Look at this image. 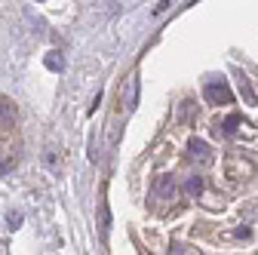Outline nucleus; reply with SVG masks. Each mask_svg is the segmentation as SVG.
Instances as JSON below:
<instances>
[{
    "instance_id": "nucleus-1",
    "label": "nucleus",
    "mask_w": 258,
    "mask_h": 255,
    "mask_svg": "<svg viewBox=\"0 0 258 255\" xmlns=\"http://www.w3.org/2000/svg\"><path fill=\"white\" fill-rule=\"evenodd\" d=\"M203 95H206L209 105H231V102H234V92H231V86H228V80H224V77L209 80V83L203 86Z\"/></svg>"
},
{
    "instance_id": "nucleus-2",
    "label": "nucleus",
    "mask_w": 258,
    "mask_h": 255,
    "mask_svg": "<svg viewBox=\"0 0 258 255\" xmlns=\"http://www.w3.org/2000/svg\"><path fill=\"white\" fill-rule=\"evenodd\" d=\"M120 102H123V111L126 114L136 111V105H139V71H133V74L123 80V86H120Z\"/></svg>"
},
{
    "instance_id": "nucleus-3",
    "label": "nucleus",
    "mask_w": 258,
    "mask_h": 255,
    "mask_svg": "<svg viewBox=\"0 0 258 255\" xmlns=\"http://www.w3.org/2000/svg\"><path fill=\"white\" fill-rule=\"evenodd\" d=\"M172 197H175V181H172V175H157L154 190H151V203L157 206V203L172 200Z\"/></svg>"
},
{
    "instance_id": "nucleus-4",
    "label": "nucleus",
    "mask_w": 258,
    "mask_h": 255,
    "mask_svg": "<svg viewBox=\"0 0 258 255\" xmlns=\"http://www.w3.org/2000/svg\"><path fill=\"white\" fill-rule=\"evenodd\" d=\"M16 123H19V111H16V105H13L10 99H4V95H0V130H4V133H13V130H16Z\"/></svg>"
},
{
    "instance_id": "nucleus-5",
    "label": "nucleus",
    "mask_w": 258,
    "mask_h": 255,
    "mask_svg": "<svg viewBox=\"0 0 258 255\" xmlns=\"http://www.w3.org/2000/svg\"><path fill=\"white\" fill-rule=\"evenodd\" d=\"M187 157H190L194 163H200V166H209V163H212V151H209V145L200 142V139H194V142H190Z\"/></svg>"
},
{
    "instance_id": "nucleus-6",
    "label": "nucleus",
    "mask_w": 258,
    "mask_h": 255,
    "mask_svg": "<svg viewBox=\"0 0 258 255\" xmlns=\"http://www.w3.org/2000/svg\"><path fill=\"white\" fill-rule=\"evenodd\" d=\"M184 194H187V197H200V194H203V175H190V178L184 181Z\"/></svg>"
},
{
    "instance_id": "nucleus-7",
    "label": "nucleus",
    "mask_w": 258,
    "mask_h": 255,
    "mask_svg": "<svg viewBox=\"0 0 258 255\" xmlns=\"http://www.w3.org/2000/svg\"><path fill=\"white\" fill-rule=\"evenodd\" d=\"M194 117H197V108H194V102H181V111H178V123L187 126Z\"/></svg>"
},
{
    "instance_id": "nucleus-8",
    "label": "nucleus",
    "mask_w": 258,
    "mask_h": 255,
    "mask_svg": "<svg viewBox=\"0 0 258 255\" xmlns=\"http://www.w3.org/2000/svg\"><path fill=\"white\" fill-rule=\"evenodd\" d=\"M240 92H243V99H246L249 105H258V95L252 92V83H249V77H246V74L240 77Z\"/></svg>"
},
{
    "instance_id": "nucleus-9",
    "label": "nucleus",
    "mask_w": 258,
    "mask_h": 255,
    "mask_svg": "<svg viewBox=\"0 0 258 255\" xmlns=\"http://www.w3.org/2000/svg\"><path fill=\"white\" fill-rule=\"evenodd\" d=\"M46 68L49 71H61L64 68V55L61 52H46Z\"/></svg>"
},
{
    "instance_id": "nucleus-10",
    "label": "nucleus",
    "mask_w": 258,
    "mask_h": 255,
    "mask_svg": "<svg viewBox=\"0 0 258 255\" xmlns=\"http://www.w3.org/2000/svg\"><path fill=\"white\" fill-rule=\"evenodd\" d=\"M237 126H240V117H237V114H231L228 120H224L221 130H224V136H234V133H237Z\"/></svg>"
},
{
    "instance_id": "nucleus-11",
    "label": "nucleus",
    "mask_w": 258,
    "mask_h": 255,
    "mask_svg": "<svg viewBox=\"0 0 258 255\" xmlns=\"http://www.w3.org/2000/svg\"><path fill=\"white\" fill-rule=\"evenodd\" d=\"M7 221H10V228L16 231V228L22 225V215H19V212H10V215H7Z\"/></svg>"
},
{
    "instance_id": "nucleus-12",
    "label": "nucleus",
    "mask_w": 258,
    "mask_h": 255,
    "mask_svg": "<svg viewBox=\"0 0 258 255\" xmlns=\"http://www.w3.org/2000/svg\"><path fill=\"white\" fill-rule=\"evenodd\" d=\"M172 7V0H160V4L154 7V13H163V10H169Z\"/></svg>"
},
{
    "instance_id": "nucleus-13",
    "label": "nucleus",
    "mask_w": 258,
    "mask_h": 255,
    "mask_svg": "<svg viewBox=\"0 0 258 255\" xmlns=\"http://www.w3.org/2000/svg\"><path fill=\"white\" fill-rule=\"evenodd\" d=\"M7 169H10V163H7V160H0V172H7Z\"/></svg>"
}]
</instances>
